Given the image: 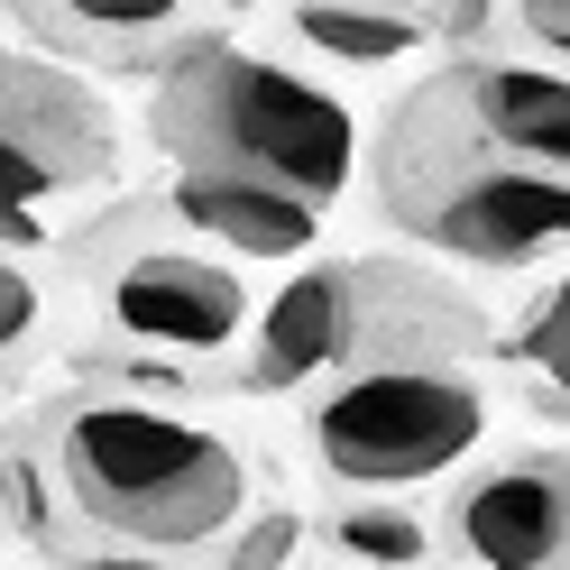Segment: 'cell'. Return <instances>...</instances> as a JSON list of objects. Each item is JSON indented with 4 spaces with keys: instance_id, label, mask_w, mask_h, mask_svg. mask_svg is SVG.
Instances as JSON below:
<instances>
[{
    "instance_id": "obj_1",
    "label": "cell",
    "mask_w": 570,
    "mask_h": 570,
    "mask_svg": "<svg viewBox=\"0 0 570 570\" xmlns=\"http://www.w3.org/2000/svg\"><path fill=\"white\" fill-rule=\"evenodd\" d=\"M47 479L120 552H203L248 515V460L212 423L148 396H75L47 414Z\"/></svg>"
},
{
    "instance_id": "obj_2",
    "label": "cell",
    "mask_w": 570,
    "mask_h": 570,
    "mask_svg": "<svg viewBox=\"0 0 570 570\" xmlns=\"http://www.w3.org/2000/svg\"><path fill=\"white\" fill-rule=\"evenodd\" d=\"M157 138L166 157L212 175H258V185L304 194L313 212L350 194L360 175V120L323 83L285 75L267 56H239L222 38H194L157 75Z\"/></svg>"
},
{
    "instance_id": "obj_3",
    "label": "cell",
    "mask_w": 570,
    "mask_h": 570,
    "mask_svg": "<svg viewBox=\"0 0 570 570\" xmlns=\"http://www.w3.org/2000/svg\"><path fill=\"white\" fill-rule=\"evenodd\" d=\"M377 175H386V212H396L414 239H433L442 258L524 267V258H543V248H570V185L497 157L470 129V111H460L451 75L396 111V138H386Z\"/></svg>"
},
{
    "instance_id": "obj_4",
    "label": "cell",
    "mask_w": 570,
    "mask_h": 570,
    "mask_svg": "<svg viewBox=\"0 0 570 570\" xmlns=\"http://www.w3.org/2000/svg\"><path fill=\"white\" fill-rule=\"evenodd\" d=\"M488 433V396L470 368L451 360H368L350 368L323 405H313V460L341 488H423L460 470Z\"/></svg>"
},
{
    "instance_id": "obj_5",
    "label": "cell",
    "mask_w": 570,
    "mask_h": 570,
    "mask_svg": "<svg viewBox=\"0 0 570 570\" xmlns=\"http://www.w3.org/2000/svg\"><path fill=\"white\" fill-rule=\"evenodd\" d=\"M101 285H111V323L157 350H230L248 323V285L203 248H129Z\"/></svg>"
},
{
    "instance_id": "obj_6",
    "label": "cell",
    "mask_w": 570,
    "mask_h": 570,
    "mask_svg": "<svg viewBox=\"0 0 570 570\" xmlns=\"http://www.w3.org/2000/svg\"><path fill=\"white\" fill-rule=\"evenodd\" d=\"M451 543L470 570H552L570 561V460H507L460 488Z\"/></svg>"
},
{
    "instance_id": "obj_7",
    "label": "cell",
    "mask_w": 570,
    "mask_h": 570,
    "mask_svg": "<svg viewBox=\"0 0 570 570\" xmlns=\"http://www.w3.org/2000/svg\"><path fill=\"white\" fill-rule=\"evenodd\" d=\"M360 341H368V267H304V276H285V295L258 323L248 386H304V377L341 368Z\"/></svg>"
},
{
    "instance_id": "obj_8",
    "label": "cell",
    "mask_w": 570,
    "mask_h": 570,
    "mask_svg": "<svg viewBox=\"0 0 570 570\" xmlns=\"http://www.w3.org/2000/svg\"><path fill=\"white\" fill-rule=\"evenodd\" d=\"M451 92L497 157L570 185V75H552V65H460Z\"/></svg>"
},
{
    "instance_id": "obj_9",
    "label": "cell",
    "mask_w": 570,
    "mask_h": 570,
    "mask_svg": "<svg viewBox=\"0 0 570 570\" xmlns=\"http://www.w3.org/2000/svg\"><path fill=\"white\" fill-rule=\"evenodd\" d=\"M175 212H185V230L222 239L230 258H304V248H313V222H323L304 194L258 185V175H212V166H185Z\"/></svg>"
},
{
    "instance_id": "obj_10",
    "label": "cell",
    "mask_w": 570,
    "mask_h": 570,
    "mask_svg": "<svg viewBox=\"0 0 570 570\" xmlns=\"http://www.w3.org/2000/svg\"><path fill=\"white\" fill-rule=\"evenodd\" d=\"M10 10L38 28L65 56H101V65H166V47L185 38L194 0H10Z\"/></svg>"
},
{
    "instance_id": "obj_11",
    "label": "cell",
    "mask_w": 570,
    "mask_h": 570,
    "mask_svg": "<svg viewBox=\"0 0 570 570\" xmlns=\"http://www.w3.org/2000/svg\"><path fill=\"white\" fill-rule=\"evenodd\" d=\"M295 38L341 65H396L423 47V19L405 10H350V0H295Z\"/></svg>"
},
{
    "instance_id": "obj_12",
    "label": "cell",
    "mask_w": 570,
    "mask_h": 570,
    "mask_svg": "<svg viewBox=\"0 0 570 570\" xmlns=\"http://www.w3.org/2000/svg\"><path fill=\"white\" fill-rule=\"evenodd\" d=\"M332 543L341 561H368V570H414L423 552H433V524L386 507V497H350V507L332 515Z\"/></svg>"
},
{
    "instance_id": "obj_13",
    "label": "cell",
    "mask_w": 570,
    "mask_h": 570,
    "mask_svg": "<svg viewBox=\"0 0 570 570\" xmlns=\"http://www.w3.org/2000/svg\"><path fill=\"white\" fill-rule=\"evenodd\" d=\"M75 185H83V175L65 166V157H47V148H28V138L0 129V239H10V248L38 239V203L75 194Z\"/></svg>"
},
{
    "instance_id": "obj_14",
    "label": "cell",
    "mask_w": 570,
    "mask_h": 570,
    "mask_svg": "<svg viewBox=\"0 0 570 570\" xmlns=\"http://www.w3.org/2000/svg\"><path fill=\"white\" fill-rule=\"evenodd\" d=\"M515 360H524L533 377H543V396L570 414V276L552 285L543 304H533V323L515 332Z\"/></svg>"
},
{
    "instance_id": "obj_15",
    "label": "cell",
    "mask_w": 570,
    "mask_h": 570,
    "mask_svg": "<svg viewBox=\"0 0 570 570\" xmlns=\"http://www.w3.org/2000/svg\"><path fill=\"white\" fill-rule=\"evenodd\" d=\"M304 552V515L295 507H267V515H239L222 533V570H285Z\"/></svg>"
},
{
    "instance_id": "obj_16",
    "label": "cell",
    "mask_w": 570,
    "mask_h": 570,
    "mask_svg": "<svg viewBox=\"0 0 570 570\" xmlns=\"http://www.w3.org/2000/svg\"><path fill=\"white\" fill-rule=\"evenodd\" d=\"M38 313H47V304H38V276L0 248V360H19V350L38 341Z\"/></svg>"
},
{
    "instance_id": "obj_17",
    "label": "cell",
    "mask_w": 570,
    "mask_h": 570,
    "mask_svg": "<svg viewBox=\"0 0 570 570\" xmlns=\"http://www.w3.org/2000/svg\"><path fill=\"white\" fill-rule=\"evenodd\" d=\"M515 28L533 47H552V56H570V0H515Z\"/></svg>"
},
{
    "instance_id": "obj_18",
    "label": "cell",
    "mask_w": 570,
    "mask_h": 570,
    "mask_svg": "<svg viewBox=\"0 0 570 570\" xmlns=\"http://www.w3.org/2000/svg\"><path fill=\"white\" fill-rule=\"evenodd\" d=\"M350 10H405V19H423L433 0H350Z\"/></svg>"
},
{
    "instance_id": "obj_19",
    "label": "cell",
    "mask_w": 570,
    "mask_h": 570,
    "mask_svg": "<svg viewBox=\"0 0 570 570\" xmlns=\"http://www.w3.org/2000/svg\"><path fill=\"white\" fill-rule=\"evenodd\" d=\"M92 570H157V561H148V552H101Z\"/></svg>"
},
{
    "instance_id": "obj_20",
    "label": "cell",
    "mask_w": 570,
    "mask_h": 570,
    "mask_svg": "<svg viewBox=\"0 0 570 570\" xmlns=\"http://www.w3.org/2000/svg\"><path fill=\"white\" fill-rule=\"evenodd\" d=\"M552 570H570V561H552Z\"/></svg>"
}]
</instances>
